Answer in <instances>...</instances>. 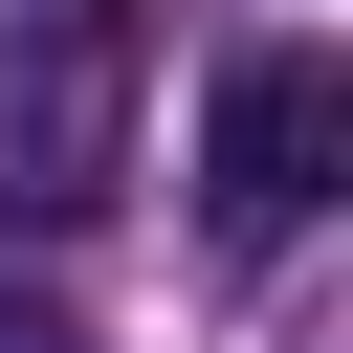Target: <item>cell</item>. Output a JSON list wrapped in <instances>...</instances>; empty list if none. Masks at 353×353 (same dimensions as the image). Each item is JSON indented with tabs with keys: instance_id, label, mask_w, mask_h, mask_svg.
Segmentation results:
<instances>
[{
	"instance_id": "obj_1",
	"label": "cell",
	"mask_w": 353,
	"mask_h": 353,
	"mask_svg": "<svg viewBox=\"0 0 353 353\" xmlns=\"http://www.w3.org/2000/svg\"><path fill=\"white\" fill-rule=\"evenodd\" d=\"M154 0H0V221H110Z\"/></svg>"
},
{
	"instance_id": "obj_2",
	"label": "cell",
	"mask_w": 353,
	"mask_h": 353,
	"mask_svg": "<svg viewBox=\"0 0 353 353\" xmlns=\"http://www.w3.org/2000/svg\"><path fill=\"white\" fill-rule=\"evenodd\" d=\"M331 176H353V66H331V44H243L221 110H199V221L265 265V243L331 221Z\"/></svg>"
},
{
	"instance_id": "obj_3",
	"label": "cell",
	"mask_w": 353,
	"mask_h": 353,
	"mask_svg": "<svg viewBox=\"0 0 353 353\" xmlns=\"http://www.w3.org/2000/svg\"><path fill=\"white\" fill-rule=\"evenodd\" d=\"M0 353H88V331H66V309H0Z\"/></svg>"
}]
</instances>
